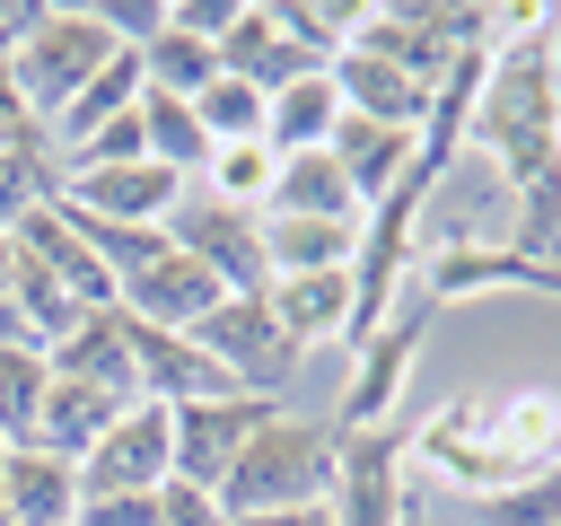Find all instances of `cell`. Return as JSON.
I'll return each instance as SVG.
<instances>
[{"label":"cell","mask_w":561,"mask_h":526,"mask_svg":"<svg viewBox=\"0 0 561 526\" xmlns=\"http://www.w3.org/2000/svg\"><path fill=\"white\" fill-rule=\"evenodd\" d=\"M403 465L456 500H491L561 465V395H456L430 421H403Z\"/></svg>","instance_id":"6da1fadb"},{"label":"cell","mask_w":561,"mask_h":526,"mask_svg":"<svg viewBox=\"0 0 561 526\" xmlns=\"http://www.w3.org/2000/svg\"><path fill=\"white\" fill-rule=\"evenodd\" d=\"M465 149L500 167V193H535L561 175V79L543 61V35H517L491 53Z\"/></svg>","instance_id":"7a4b0ae2"},{"label":"cell","mask_w":561,"mask_h":526,"mask_svg":"<svg viewBox=\"0 0 561 526\" xmlns=\"http://www.w3.org/2000/svg\"><path fill=\"white\" fill-rule=\"evenodd\" d=\"M333 456H342V430H333V421L272 412V421L245 438V456L228 465V482H219V508H228V517L324 508V491H333Z\"/></svg>","instance_id":"3957f363"},{"label":"cell","mask_w":561,"mask_h":526,"mask_svg":"<svg viewBox=\"0 0 561 526\" xmlns=\"http://www.w3.org/2000/svg\"><path fill=\"white\" fill-rule=\"evenodd\" d=\"M123 44L105 35V18L96 9H44L35 0V18H26V35L9 44V88H18V105H26V123H44L53 132V114L114 61Z\"/></svg>","instance_id":"277c9868"},{"label":"cell","mask_w":561,"mask_h":526,"mask_svg":"<svg viewBox=\"0 0 561 526\" xmlns=\"http://www.w3.org/2000/svg\"><path fill=\"white\" fill-rule=\"evenodd\" d=\"M430 298L412 289L359 351H351V377H342V403H333V430H394L403 421V386L421 368V333H430Z\"/></svg>","instance_id":"5b68a950"},{"label":"cell","mask_w":561,"mask_h":526,"mask_svg":"<svg viewBox=\"0 0 561 526\" xmlns=\"http://www.w3.org/2000/svg\"><path fill=\"white\" fill-rule=\"evenodd\" d=\"M193 342L210 351V368L228 377V395H263V403H280V386L298 377V342L272 324L263 289H237V298H219V307L193 324Z\"/></svg>","instance_id":"8992f818"},{"label":"cell","mask_w":561,"mask_h":526,"mask_svg":"<svg viewBox=\"0 0 561 526\" xmlns=\"http://www.w3.org/2000/svg\"><path fill=\"white\" fill-rule=\"evenodd\" d=\"M324 517H333V526H403V517H412L403 421H394V430H342V456H333Z\"/></svg>","instance_id":"52a82bcc"},{"label":"cell","mask_w":561,"mask_h":526,"mask_svg":"<svg viewBox=\"0 0 561 526\" xmlns=\"http://www.w3.org/2000/svg\"><path fill=\"white\" fill-rule=\"evenodd\" d=\"M167 237H175L228 298H237V289H272V263H263V210H228V202H210V193L184 184Z\"/></svg>","instance_id":"ba28073f"},{"label":"cell","mask_w":561,"mask_h":526,"mask_svg":"<svg viewBox=\"0 0 561 526\" xmlns=\"http://www.w3.org/2000/svg\"><path fill=\"white\" fill-rule=\"evenodd\" d=\"M175 482V412L167 403H123L114 430L79 456V500L88 491H158Z\"/></svg>","instance_id":"9c48e42d"},{"label":"cell","mask_w":561,"mask_h":526,"mask_svg":"<svg viewBox=\"0 0 561 526\" xmlns=\"http://www.w3.org/2000/svg\"><path fill=\"white\" fill-rule=\"evenodd\" d=\"M482 289H535V298H561V263H535L517 245H491V237H447L421 254V298L430 307H456V298H482Z\"/></svg>","instance_id":"30bf717a"},{"label":"cell","mask_w":561,"mask_h":526,"mask_svg":"<svg viewBox=\"0 0 561 526\" xmlns=\"http://www.w3.org/2000/svg\"><path fill=\"white\" fill-rule=\"evenodd\" d=\"M175 202H184V175H167L158 158L61 175V210H70V219H96V228H167Z\"/></svg>","instance_id":"8fae6325"},{"label":"cell","mask_w":561,"mask_h":526,"mask_svg":"<svg viewBox=\"0 0 561 526\" xmlns=\"http://www.w3.org/2000/svg\"><path fill=\"white\" fill-rule=\"evenodd\" d=\"M219 298H228V289H219V281H210V272H202V263H193L175 237H167L149 263L114 272V307H123L131 324H167V333H193V324H202Z\"/></svg>","instance_id":"7c38bea8"},{"label":"cell","mask_w":561,"mask_h":526,"mask_svg":"<svg viewBox=\"0 0 561 526\" xmlns=\"http://www.w3.org/2000/svg\"><path fill=\"white\" fill-rule=\"evenodd\" d=\"M272 412H280V403H263V395H210V403H175V482L219 491V482H228V465L245 456V438H254Z\"/></svg>","instance_id":"4fadbf2b"},{"label":"cell","mask_w":561,"mask_h":526,"mask_svg":"<svg viewBox=\"0 0 561 526\" xmlns=\"http://www.w3.org/2000/svg\"><path fill=\"white\" fill-rule=\"evenodd\" d=\"M44 359H53V377H70V386H96V395H114V403H140V377H131V316H123V307H88Z\"/></svg>","instance_id":"5bb4252c"},{"label":"cell","mask_w":561,"mask_h":526,"mask_svg":"<svg viewBox=\"0 0 561 526\" xmlns=\"http://www.w3.org/2000/svg\"><path fill=\"white\" fill-rule=\"evenodd\" d=\"M131 377H140V403H210L228 395V377L210 368V351L193 333H167V324H131Z\"/></svg>","instance_id":"9a60e30c"},{"label":"cell","mask_w":561,"mask_h":526,"mask_svg":"<svg viewBox=\"0 0 561 526\" xmlns=\"http://www.w3.org/2000/svg\"><path fill=\"white\" fill-rule=\"evenodd\" d=\"M79 465L53 447H0V526H70Z\"/></svg>","instance_id":"2e32d148"},{"label":"cell","mask_w":561,"mask_h":526,"mask_svg":"<svg viewBox=\"0 0 561 526\" xmlns=\"http://www.w3.org/2000/svg\"><path fill=\"white\" fill-rule=\"evenodd\" d=\"M324 70H333V88H342V114H368V123H403V132H421L430 88H421L403 61H386V53H368V44H342Z\"/></svg>","instance_id":"e0dca14e"},{"label":"cell","mask_w":561,"mask_h":526,"mask_svg":"<svg viewBox=\"0 0 561 526\" xmlns=\"http://www.w3.org/2000/svg\"><path fill=\"white\" fill-rule=\"evenodd\" d=\"M9 237H18V245H26V254H35V263H44V272H53L61 289H70V307H114V272L96 263L88 228H79V219H70L61 202H44L35 219H18Z\"/></svg>","instance_id":"ac0fdd59"},{"label":"cell","mask_w":561,"mask_h":526,"mask_svg":"<svg viewBox=\"0 0 561 526\" xmlns=\"http://www.w3.org/2000/svg\"><path fill=\"white\" fill-rule=\"evenodd\" d=\"M263 307H272V324L298 342V359L324 351V342L351 351V263H342V272H289V281L263 289Z\"/></svg>","instance_id":"d6986e66"},{"label":"cell","mask_w":561,"mask_h":526,"mask_svg":"<svg viewBox=\"0 0 561 526\" xmlns=\"http://www.w3.org/2000/svg\"><path fill=\"white\" fill-rule=\"evenodd\" d=\"M219 70L245 79V88H263V96H280L289 79H307V70H324V61H307V53L280 35V18H272L263 0H245V9L228 18V35H219Z\"/></svg>","instance_id":"ffe728a7"},{"label":"cell","mask_w":561,"mask_h":526,"mask_svg":"<svg viewBox=\"0 0 561 526\" xmlns=\"http://www.w3.org/2000/svg\"><path fill=\"white\" fill-rule=\"evenodd\" d=\"M324 149H333V167L351 175V193H359V210H368V202H386V193L403 184L421 132H403V123H368V114H342Z\"/></svg>","instance_id":"44dd1931"},{"label":"cell","mask_w":561,"mask_h":526,"mask_svg":"<svg viewBox=\"0 0 561 526\" xmlns=\"http://www.w3.org/2000/svg\"><path fill=\"white\" fill-rule=\"evenodd\" d=\"M263 210H272V219H359V193H351V175L333 167V149H289Z\"/></svg>","instance_id":"7402d4cb"},{"label":"cell","mask_w":561,"mask_h":526,"mask_svg":"<svg viewBox=\"0 0 561 526\" xmlns=\"http://www.w3.org/2000/svg\"><path fill=\"white\" fill-rule=\"evenodd\" d=\"M114 412H123L114 395L53 377V386H44V403H35V430H26V447H53V456H70V465H79V456H88V447L114 430Z\"/></svg>","instance_id":"603a6c76"},{"label":"cell","mask_w":561,"mask_h":526,"mask_svg":"<svg viewBox=\"0 0 561 526\" xmlns=\"http://www.w3.org/2000/svg\"><path fill=\"white\" fill-rule=\"evenodd\" d=\"M219 79V44L210 35H193V26H175V9H167V26L140 44V96H202Z\"/></svg>","instance_id":"cb8c5ba5"},{"label":"cell","mask_w":561,"mask_h":526,"mask_svg":"<svg viewBox=\"0 0 561 526\" xmlns=\"http://www.w3.org/2000/svg\"><path fill=\"white\" fill-rule=\"evenodd\" d=\"M351 245H359V219H272L263 210V263H272V281H289V272H342Z\"/></svg>","instance_id":"d4e9b609"},{"label":"cell","mask_w":561,"mask_h":526,"mask_svg":"<svg viewBox=\"0 0 561 526\" xmlns=\"http://www.w3.org/2000/svg\"><path fill=\"white\" fill-rule=\"evenodd\" d=\"M333 123H342V88H333V70H307V79H289V88L272 96L263 140L289 158V149H324V140H333Z\"/></svg>","instance_id":"484cf974"},{"label":"cell","mask_w":561,"mask_h":526,"mask_svg":"<svg viewBox=\"0 0 561 526\" xmlns=\"http://www.w3.org/2000/svg\"><path fill=\"white\" fill-rule=\"evenodd\" d=\"M140 105V53H114L61 114H53V149H70V140H88V132H105V123H123Z\"/></svg>","instance_id":"4316f807"},{"label":"cell","mask_w":561,"mask_h":526,"mask_svg":"<svg viewBox=\"0 0 561 526\" xmlns=\"http://www.w3.org/2000/svg\"><path fill=\"white\" fill-rule=\"evenodd\" d=\"M272 175H280V149H272V140H219V149L202 158L193 193H210V202H228V210H263V202H272Z\"/></svg>","instance_id":"83f0119b"},{"label":"cell","mask_w":561,"mask_h":526,"mask_svg":"<svg viewBox=\"0 0 561 526\" xmlns=\"http://www.w3.org/2000/svg\"><path fill=\"white\" fill-rule=\"evenodd\" d=\"M140 132H149V158L167 167V175H202V158H210V132H202V114L184 105V96H140Z\"/></svg>","instance_id":"f1b7e54d"},{"label":"cell","mask_w":561,"mask_h":526,"mask_svg":"<svg viewBox=\"0 0 561 526\" xmlns=\"http://www.w3.org/2000/svg\"><path fill=\"white\" fill-rule=\"evenodd\" d=\"M193 114H202V132H210V149H219V140H263V114H272V96L219 70V79H210V88L193 96Z\"/></svg>","instance_id":"f546056e"},{"label":"cell","mask_w":561,"mask_h":526,"mask_svg":"<svg viewBox=\"0 0 561 526\" xmlns=\"http://www.w3.org/2000/svg\"><path fill=\"white\" fill-rule=\"evenodd\" d=\"M44 386H53V359L44 351H0V447H26Z\"/></svg>","instance_id":"4dcf8cb0"},{"label":"cell","mask_w":561,"mask_h":526,"mask_svg":"<svg viewBox=\"0 0 561 526\" xmlns=\"http://www.w3.org/2000/svg\"><path fill=\"white\" fill-rule=\"evenodd\" d=\"M465 508H473V526H561V465L526 473V482H508L491 500H465Z\"/></svg>","instance_id":"1f68e13d"},{"label":"cell","mask_w":561,"mask_h":526,"mask_svg":"<svg viewBox=\"0 0 561 526\" xmlns=\"http://www.w3.org/2000/svg\"><path fill=\"white\" fill-rule=\"evenodd\" d=\"M70 526H158V491H88Z\"/></svg>","instance_id":"d6a6232c"},{"label":"cell","mask_w":561,"mask_h":526,"mask_svg":"<svg viewBox=\"0 0 561 526\" xmlns=\"http://www.w3.org/2000/svg\"><path fill=\"white\" fill-rule=\"evenodd\" d=\"M158 526H237V517H228L219 491H202V482H158Z\"/></svg>","instance_id":"836d02e7"},{"label":"cell","mask_w":561,"mask_h":526,"mask_svg":"<svg viewBox=\"0 0 561 526\" xmlns=\"http://www.w3.org/2000/svg\"><path fill=\"white\" fill-rule=\"evenodd\" d=\"M237 526H333L324 508H272V517H237Z\"/></svg>","instance_id":"e575fe53"},{"label":"cell","mask_w":561,"mask_h":526,"mask_svg":"<svg viewBox=\"0 0 561 526\" xmlns=\"http://www.w3.org/2000/svg\"><path fill=\"white\" fill-rule=\"evenodd\" d=\"M543 61H552V79H561V9L543 18Z\"/></svg>","instance_id":"d590c367"},{"label":"cell","mask_w":561,"mask_h":526,"mask_svg":"<svg viewBox=\"0 0 561 526\" xmlns=\"http://www.w3.org/2000/svg\"><path fill=\"white\" fill-rule=\"evenodd\" d=\"M403 526H430V517H421V508H412V517H403Z\"/></svg>","instance_id":"8d00e7d4"}]
</instances>
